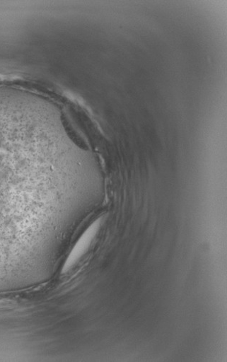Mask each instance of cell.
Listing matches in <instances>:
<instances>
[{
	"instance_id": "6da1fadb",
	"label": "cell",
	"mask_w": 227,
	"mask_h": 362,
	"mask_svg": "<svg viewBox=\"0 0 227 362\" xmlns=\"http://www.w3.org/2000/svg\"><path fill=\"white\" fill-rule=\"evenodd\" d=\"M102 223L103 220L99 218L88 226L68 255L62 268V274L67 273L84 257L96 240L101 229Z\"/></svg>"
}]
</instances>
